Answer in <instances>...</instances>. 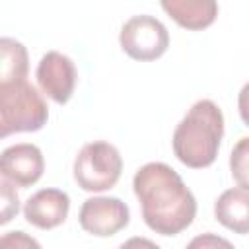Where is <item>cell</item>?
<instances>
[{
  "label": "cell",
  "mask_w": 249,
  "mask_h": 249,
  "mask_svg": "<svg viewBox=\"0 0 249 249\" xmlns=\"http://www.w3.org/2000/svg\"><path fill=\"white\" fill-rule=\"evenodd\" d=\"M146 226L160 235H177L196 216V200L181 175L161 161L142 165L132 179Z\"/></svg>",
  "instance_id": "1"
},
{
  "label": "cell",
  "mask_w": 249,
  "mask_h": 249,
  "mask_svg": "<svg viewBox=\"0 0 249 249\" xmlns=\"http://www.w3.org/2000/svg\"><path fill=\"white\" fill-rule=\"evenodd\" d=\"M160 4L177 25L191 31L210 27L218 16L216 0H160Z\"/></svg>",
  "instance_id": "10"
},
{
  "label": "cell",
  "mask_w": 249,
  "mask_h": 249,
  "mask_svg": "<svg viewBox=\"0 0 249 249\" xmlns=\"http://www.w3.org/2000/svg\"><path fill=\"white\" fill-rule=\"evenodd\" d=\"M128 218V206L117 196H91L84 200L78 214L82 230L97 237L119 233L123 228H126Z\"/></svg>",
  "instance_id": "6"
},
{
  "label": "cell",
  "mask_w": 249,
  "mask_h": 249,
  "mask_svg": "<svg viewBox=\"0 0 249 249\" xmlns=\"http://www.w3.org/2000/svg\"><path fill=\"white\" fill-rule=\"evenodd\" d=\"M216 220L233 233H249V189H228L214 204Z\"/></svg>",
  "instance_id": "11"
},
{
  "label": "cell",
  "mask_w": 249,
  "mask_h": 249,
  "mask_svg": "<svg viewBox=\"0 0 249 249\" xmlns=\"http://www.w3.org/2000/svg\"><path fill=\"white\" fill-rule=\"evenodd\" d=\"M121 49L134 60H156L169 47L165 25L152 16H134L124 21L119 35Z\"/></svg>",
  "instance_id": "5"
},
{
  "label": "cell",
  "mask_w": 249,
  "mask_h": 249,
  "mask_svg": "<svg viewBox=\"0 0 249 249\" xmlns=\"http://www.w3.org/2000/svg\"><path fill=\"white\" fill-rule=\"evenodd\" d=\"M123 171V158L119 150L103 140L86 144L74 160V179L78 187L88 193H101L113 189Z\"/></svg>",
  "instance_id": "4"
},
{
  "label": "cell",
  "mask_w": 249,
  "mask_h": 249,
  "mask_svg": "<svg viewBox=\"0 0 249 249\" xmlns=\"http://www.w3.org/2000/svg\"><path fill=\"white\" fill-rule=\"evenodd\" d=\"M224 136V115L210 99L196 101L173 132V152L177 160L193 169L214 163Z\"/></svg>",
  "instance_id": "2"
},
{
  "label": "cell",
  "mask_w": 249,
  "mask_h": 249,
  "mask_svg": "<svg viewBox=\"0 0 249 249\" xmlns=\"http://www.w3.org/2000/svg\"><path fill=\"white\" fill-rule=\"evenodd\" d=\"M237 107H239L241 121L249 126V82L241 88V91H239V95H237Z\"/></svg>",
  "instance_id": "16"
},
{
  "label": "cell",
  "mask_w": 249,
  "mask_h": 249,
  "mask_svg": "<svg viewBox=\"0 0 249 249\" xmlns=\"http://www.w3.org/2000/svg\"><path fill=\"white\" fill-rule=\"evenodd\" d=\"M230 171L239 187L249 189V136L241 138L233 146L230 156Z\"/></svg>",
  "instance_id": "13"
},
{
  "label": "cell",
  "mask_w": 249,
  "mask_h": 249,
  "mask_svg": "<svg viewBox=\"0 0 249 249\" xmlns=\"http://www.w3.org/2000/svg\"><path fill=\"white\" fill-rule=\"evenodd\" d=\"M0 243L4 247H39V243L27 237L23 231H10L0 239Z\"/></svg>",
  "instance_id": "15"
},
{
  "label": "cell",
  "mask_w": 249,
  "mask_h": 249,
  "mask_svg": "<svg viewBox=\"0 0 249 249\" xmlns=\"http://www.w3.org/2000/svg\"><path fill=\"white\" fill-rule=\"evenodd\" d=\"M210 245H224V247H231L230 241L226 239H220V237H214L212 233H206L202 237H196L191 241V247H210Z\"/></svg>",
  "instance_id": "17"
},
{
  "label": "cell",
  "mask_w": 249,
  "mask_h": 249,
  "mask_svg": "<svg viewBox=\"0 0 249 249\" xmlns=\"http://www.w3.org/2000/svg\"><path fill=\"white\" fill-rule=\"evenodd\" d=\"M49 107L43 95L27 82H0V136L35 132L45 126Z\"/></svg>",
  "instance_id": "3"
},
{
  "label": "cell",
  "mask_w": 249,
  "mask_h": 249,
  "mask_svg": "<svg viewBox=\"0 0 249 249\" xmlns=\"http://www.w3.org/2000/svg\"><path fill=\"white\" fill-rule=\"evenodd\" d=\"M45 169V160L41 150L35 144H14L2 152L0 158V171L2 177L14 183L16 187H31L35 185Z\"/></svg>",
  "instance_id": "8"
},
{
  "label": "cell",
  "mask_w": 249,
  "mask_h": 249,
  "mask_svg": "<svg viewBox=\"0 0 249 249\" xmlns=\"http://www.w3.org/2000/svg\"><path fill=\"white\" fill-rule=\"evenodd\" d=\"M37 82L43 93H47L54 103L64 105L76 88V66L66 54L49 51L39 60Z\"/></svg>",
  "instance_id": "7"
},
{
  "label": "cell",
  "mask_w": 249,
  "mask_h": 249,
  "mask_svg": "<svg viewBox=\"0 0 249 249\" xmlns=\"http://www.w3.org/2000/svg\"><path fill=\"white\" fill-rule=\"evenodd\" d=\"M14 183H10L8 179L2 177V206H0V224H8L19 210V196L18 193L12 189Z\"/></svg>",
  "instance_id": "14"
},
{
  "label": "cell",
  "mask_w": 249,
  "mask_h": 249,
  "mask_svg": "<svg viewBox=\"0 0 249 249\" xmlns=\"http://www.w3.org/2000/svg\"><path fill=\"white\" fill-rule=\"evenodd\" d=\"M70 210V198L60 189H41L25 200L23 216L39 230H53L60 226Z\"/></svg>",
  "instance_id": "9"
},
{
  "label": "cell",
  "mask_w": 249,
  "mask_h": 249,
  "mask_svg": "<svg viewBox=\"0 0 249 249\" xmlns=\"http://www.w3.org/2000/svg\"><path fill=\"white\" fill-rule=\"evenodd\" d=\"M0 82H14V80H25L29 62H27V51L25 47L10 37L0 39Z\"/></svg>",
  "instance_id": "12"
}]
</instances>
